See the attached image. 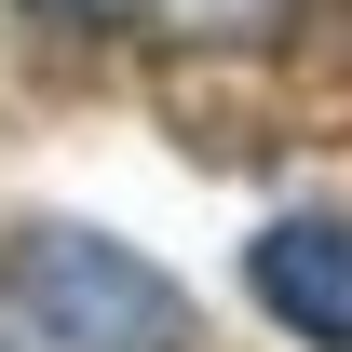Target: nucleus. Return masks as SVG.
<instances>
[{
	"label": "nucleus",
	"instance_id": "obj_1",
	"mask_svg": "<svg viewBox=\"0 0 352 352\" xmlns=\"http://www.w3.org/2000/svg\"><path fill=\"white\" fill-rule=\"evenodd\" d=\"M0 298L54 352H190L204 339L190 298H176V271H149L135 244H109V230H82V217H28L14 230V244H0Z\"/></svg>",
	"mask_w": 352,
	"mask_h": 352
},
{
	"label": "nucleus",
	"instance_id": "obj_2",
	"mask_svg": "<svg viewBox=\"0 0 352 352\" xmlns=\"http://www.w3.org/2000/svg\"><path fill=\"white\" fill-rule=\"evenodd\" d=\"M258 311L311 352H352V217H271L258 258H244Z\"/></svg>",
	"mask_w": 352,
	"mask_h": 352
}]
</instances>
